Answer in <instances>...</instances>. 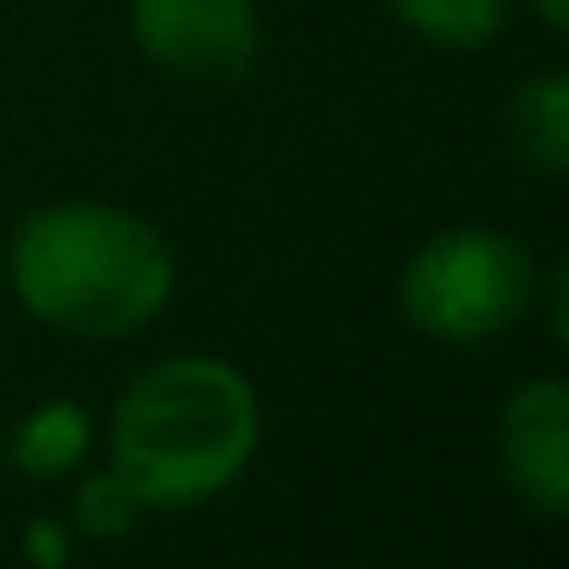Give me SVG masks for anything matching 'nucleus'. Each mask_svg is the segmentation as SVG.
<instances>
[{"mask_svg": "<svg viewBox=\"0 0 569 569\" xmlns=\"http://www.w3.org/2000/svg\"><path fill=\"white\" fill-rule=\"evenodd\" d=\"M0 276L31 325L68 343H129L178 300V246L111 197H50L0 227Z\"/></svg>", "mask_w": 569, "mask_h": 569, "instance_id": "f257e3e1", "label": "nucleus"}, {"mask_svg": "<svg viewBox=\"0 0 569 569\" xmlns=\"http://www.w3.org/2000/svg\"><path fill=\"white\" fill-rule=\"evenodd\" d=\"M263 435L258 380L233 356L178 349L117 386L99 417V459L148 515H197L251 478Z\"/></svg>", "mask_w": 569, "mask_h": 569, "instance_id": "f03ea898", "label": "nucleus"}, {"mask_svg": "<svg viewBox=\"0 0 569 569\" xmlns=\"http://www.w3.org/2000/svg\"><path fill=\"white\" fill-rule=\"evenodd\" d=\"M545 258L496 221H453L405 251L392 276V307L405 331L441 349H478L520 331L539 307Z\"/></svg>", "mask_w": 569, "mask_h": 569, "instance_id": "7ed1b4c3", "label": "nucleus"}, {"mask_svg": "<svg viewBox=\"0 0 569 569\" xmlns=\"http://www.w3.org/2000/svg\"><path fill=\"white\" fill-rule=\"evenodd\" d=\"M123 31L153 74L184 87H239L270 43L258 0H123Z\"/></svg>", "mask_w": 569, "mask_h": 569, "instance_id": "20e7f679", "label": "nucleus"}, {"mask_svg": "<svg viewBox=\"0 0 569 569\" xmlns=\"http://www.w3.org/2000/svg\"><path fill=\"white\" fill-rule=\"evenodd\" d=\"M496 478L527 515H569V386L563 373H527L502 392L490 422Z\"/></svg>", "mask_w": 569, "mask_h": 569, "instance_id": "39448f33", "label": "nucleus"}, {"mask_svg": "<svg viewBox=\"0 0 569 569\" xmlns=\"http://www.w3.org/2000/svg\"><path fill=\"white\" fill-rule=\"evenodd\" d=\"M99 459V417L68 392L38 398L7 429V471L26 483H68Z\"/></svg>", "mask_w": 569, "mask_h": 569, "instance_id": "423d86ee", "label": "nucleus"}, {"mask_svg": "<svg viewBox=\"0 0 569 569\" xmlns=\"http://www.w3.org/2000/svg\"><path fill=\"white\" fill-rule=\"evenodd\" d=\"M502 141L520 172L532 178H563L569 172V74L539 68L502 99Z\"/></svg>", "mask_w": 569, "mask_h": 569, "instance_id": "0eeeda50", "label": "nucleus"}, {"mask_svg": "<svg viewBox=\"0 0 569 569\" xmlns=\"http://www.w3.org/2000/svg\"><path fill=\"white\" fill-rule=\"evenodd\" d=\"M386 13L405 38L447 56H478L515 26V0H386Z\"/></svg>", "mask_w": 569, "mask_h": 569, "instance_id": "6e6552de", "label": "nucleus"}, {"mask_svg": "<svg viewBox=\"0 0 569 569\" xmlns=\"http://www.w3.org/2000/svg\"><path fill=\"white\" fill-rule=\"evenodd\" d=\"M62 515H68V527H74L80 545H117L148 520V508L136 502V490H129L104 459H92L87 471L68 478V508Z\"/></svg>", "mask_w": 569, "mask_h": 569, "instance_id": "1a4fd4ad", "label": "nucleus"}, {"mask_svg": "<svg viewBox=\"0 0 569 569\" xmlns=\"http://www.w3.org/2000/svg\"><path fill=\"white\" fill-rule=\"evenodd\" d=\"M80 539L68 527V515H31L19 527V563L26 569H74Z\"/></svg>", "mask_w": 569, "mask_h": 569, "instance_id": "9d476101", "label": "nucleus"}, {"mask_svg": "<svg viewBox=\"0 0 569 569\" xmlns=\"http://www.w3.org/2000/svg\"><path fill=\"white\" fill-rule=\"evenodd\" d=\"M515 7H527V19L545 38H563L569 31V0H515Z\"/></svg>", "mask_w": 569, "mask_h": 569, "instance_id": "9b49d317", "label": "nucleus"}]
</instances>
